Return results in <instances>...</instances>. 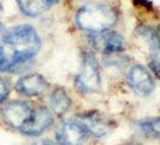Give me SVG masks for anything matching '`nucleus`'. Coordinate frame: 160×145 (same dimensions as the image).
Segmentation results:
<instances>
[{"label": "nucleus", "instance_id": "f257e3e1", "mask_svg": "<svg viewBox=\"0 0 160 145\" xmlns=\"http://www.w3.org/2000/svg\"><path fill=\"white\" fill-rule=\"evenodd\" d=\"M40 48V36L30 24H18L10 29L0 24V72H13L34 58Z\"/></svg>", "mask_w": 160, "mask_h": 145}, {"label": "nucleus", "instance_id": "f03ea898", "mask_svg": "<svg viewBox=\"0 0 160 145\" xmlns=\"http://www.w3.org/2000/svg\"><path fill=\"white\" fill-rule=\"evenodd\" d=\"M118 19L117 11L107 4H90L78 10L76 23L81 29L90 34L107 32Z\"/></svg>", "mask_w": 160, "mask_h": 145}, {"label": "nucleus", "instance_id": "7ed1b4c3", "mask_svg": "<svg viewBox=\"0 0 160 145\" xmlns=\"http://www.w3.org/2000/svg\"><path fill=\"white\" fill-rule=\"evenodd\" d=\"M75 89L82 94H98L102 89V79L94 53L86 51L82 55L80 72L73 79Z\"/></svg>", "mask_w": 160, "mask_h": 145}, {"label": "nucleus", "instance_id": "20e7f679", "mask_svg": "<svg viewBox=\"0 0 160 145\" xmlns=\"http://www.w3.org/2000/svg\"><path fill=\"white\" fill-rule=\"evenodd\" d=\"M36 105L22 99L6 102L1 106L0 116L4 123L10 129L16 131L19 134L27 128L34 119Z\"/></svg>", "mask_w": 160, "mask_h": 145}, {"label": "nucleus", "instance_id": "39448f33", "mask_svg": "<svg viewBox=\"0 0 160 145\" xmlns=\"http://www.w3.org/2000/svg\"><path fill=\"white\" fill-rule=\"evenodd\" d=\"M87 129L90 142H102L112 136L116 129V122L98 109H88L73 115Z\"/></svg>", "mask_w": 160, "mask_h": 145}, {"label": "nucleus", "instance_id": "423d86ee", "mask_svg": "<svg viewBox=\"0 0 160 145\" xmlns=\"http://www.w3.org/2000/svg\"><path fill=\"white\" fill-rule=\"evenodd\" d=\"M52 138L57 145H87L90 142L87 129L73 116L62 121L54 128Z\"/></svg>", "mask_w": 160, "mask_h": 145}, {"label": "nucleus", "instance_id": "0eeeda50", "mask_svg": "<svg viewBox=\"0 0 160 145\" xmlns=\"http://www.w3.org/2000/svg\"><path fill=\"white\" fill-rule=\"evenodd\" d=\"M127 83L138 97L151 96L155 89V81L147 68L141 64L132 65L127 75Z\"/></svg>", "mask_w": 160, "mask_h": 145}, {"label": "nucleus", "instance_id": "6e6552de", "mask_svg": "<svg viewBox=\"0 0 160 145\" xmlns=\"http://www.w3.org/2000/svg\"><path fill=\"white\" fill-rule=\"evenodd\" d=\"M56 120L57 117L48 109L47 105H36L34 119L21 134L32 139L45 137V134L56 126Z\"/></svg>", "mask_w": 160, "mask_h": 145}, {"label": "nucleus", "instance_id": "1a4fd4ad", "mask_svg": "<svg viewBox=\"0 0 160 145\" xmlns=\"http://www.w3.org/2000/svg\"><path fill=\"white\" fill-rule=\"evenodd\" d=\"M48 89L47 79L38 72L27 74L22 76L15 85V89L24 97H39L45 93Z\"/></svg>", "mask_w": 160, "mask_h": 145}, {"label": "nucleus", "instance_id": "9d476101", "mask_svg": "<svg viewBox=\"0 0 160 145\" xmlns=\"http://www.w3.org/2000/svg\"><path fill=\"white\" fill-rule=\"evenodd\" d=\"M92 42L96 50H99L105 55L119 53L124 50L125 46L124 38L117 32H111V30L93 34Z\"/></svg>", "mask_w": 160, "mask_h": 145}, {"label": "nucleus", "instance_id": "9b49d317", "mask_svg": "<svg viewBox=\"0 0 160 145\" xmlns=\"http://www.w3.org/2000/svg\"><path fill=\"white\" fill-rule=\"evenodd\" d=\"M47 106L57 119H62L71 111L73 100L64 87L58 86L49 92Z\"/></svg>", "mask_w": 160, "mask_h": 145}, {"label": "nucleus", "instance_id": "f8f14e48", "mask_svg": "<svg viewBox=\"0 0 160 145\" xmlns=\"http://www.w3.org/2000/svg\"><path fill=\"white\" fill-rule=\"evenodd\" d=\"M136 138L144 142H160V115L147 116L135 121Z\"/></svg>", "mask_w": 160, "mask_h": 145}, {"label": "nucleus", "instance_id": "ddd939ff", "mask_svg": "<svg viewBox=\"0 0 160 145\" xmlns=\"http://www.w3.org/2000/svg\"><path fill=\"white\" fill-rule=\"evenodd\" d=\"M18 6L24 15L29 17H38L48 8L46 0H17Z\"/></svg>", "mask_w": 160, "mask_h": 145}, {"label": "nucleus", "instance_id": "4468645a", "mask_svg": "<svg viewBox=\"0 0 160 145\" xmlns=\"http://www.w3.org/2000/svg\"><path fill=\"white\" fill-rule=\"evenodd\" d=\"M10 91H11V85H10L8 80L0 76V108L6 103Z\"/></svg>", "mask_w": 160, "mask_h": 145}, {"label": "nucleus", "instance_id": "2eb2a0df", "mask_svg": "<svg viewBox=\"0 0 160 145\" xmlns=\"http://www.w3.org/2000/svg\"><path fill=\"white\" fill-rule=\"evenodd\" d=\"M29 145H57V143L54 142L53 138L49 137H41L34 139Z\"/></svg>", "mask_w": 160, "mask_h": 145}, {"label": "nucleus", "instance_id": "dca6fc26", "mask_svg": "<svg viewBox=\"0 0 160 145\" xmlns=\"http://www.w3.org/2000/svg\"><path fill=\"white\" fill-rule=\"evenodd\" d=\"M120 145H149L147 142L144 140H141L136 137H132V138H129L127 140H124L123 143H120Z\"/></svg>", "mask_w": 160, "mask_h": 145}, {"label": "nucleus", "instance_id": "f3484780", "mask_svg": "<svg viewBox=\"0 0 160 145\" xmlns=\"http://www.w3.org/2000/svg\"><path fill=\"white\" fill-rule=\"evenodd\" d=\"M48 4H54V3H58L59 0H46Z\"/></svg>", "mask_w": 160, "mask_h": 145}, {"label": "nucleus", "instance_id": "a211bd4d", "mask_svg": "<svg viewBox=\"0 0 160 145\" xmlns=\"http://www.w3.org/2000/svg\"><path fill=\"white\" fill-rule=\"evenodd\" d=\"M157 72H158V78H159V81H160V69Z\"/></svg>", "mask_w": 160, "mask_h": 145}, {"label": "nucleus", "instance_id": "6ab92c4d", "mask_svg": "<svg viewBox=\"0 0 160 145\" xmlns=\"http://www.w3.org/2000/svg\"><path fill=\"white\" fill-rule=\"evenodd\" d=\"M1 10H2V6H1V1H0V12H1Z\"/></svg>", "mask_w": 160, "mask_h": 145}, {"label": "nucleus", "instance_id": "aec40b11", "mask_svg": "<svg viewBox=\"0 0 160 145\" xmlns=\"http://www.w3.org/2000/svg\"><path fill=\"white\" fill-rule=\"evenodd\" d=\"M158 145H160V142H158Z\"/></svg>", "mask_w": 160, "mask_h": 145}]
</instances>
